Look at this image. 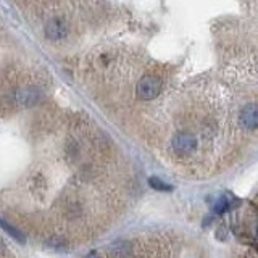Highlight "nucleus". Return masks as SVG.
I'll use <instances>...</instances> for the list:
<instances>
[{
	"mask_svg": "<svg viewBox=\"0 0 258 258\" xmlns=\"http://www.w3.org/2000/svg\"><path fill=\"white\" fill-rule=\"evenodd\" d=\"M240 123H242V126H245L247 129H250V131L256 129L258 113H256L255 103H248L247 107L242 108V111H240Z\"/></svg>",
	"mask_w": 258,
	"mask_h": 258,
	"instance_id": "nucleus-4",
	"label": "nucleus"
},
{
	"mask_svg": "<svg viewBox=\"0 0 258 258\" xmlns=\"http://www.w3.org/2000/svg\"><path fill=\"white\" fill-rule=\"evenodd\" d=\"M68 34V28L61 18H53L45 24V36L50 40H61Z\"/></svg>",
	"mask_w": 258,
	"mask_h": 258,
	"instance_id": "nucleus-2",
	"label": "nucleus"
},
{
	"mask_svg": "<svg viewBox=\"0 0 258 258\" xmlns=\"http://www.w3.org/2000/svg\"><path fill=\"white\" fill-rule=\"evenodd\" d=\"M173 147L177 153H189L196 147V137L189 133H177L173 139Z\"/></svg>",
	"mask_w": 258,
	"mask_h": 258,
	"instance_id": "nucleus-3",
	"label": "nucleus"
},
{
	"mask_svg": "<svg viewBox=\"0 0 258 258\" xmlns=\"http://www.w3.org/2000/svg\"><path fill=\"white\" fill-rule=\"evenodd\" d=\"M86 258H100V256H99V255H97L95 252H91V253H89V255H87Z\"/></svg>",
	"mask_w": 258,
	"mask_h": 258,
	"instance_id": "nucleus-9",
	"label": "nucleus"
},
{
	"mask_svg": "<svg viewBox=\"0 0 258 258\" xmlns=\"http://www.w3.org/2000/svg\"><path fill=\"white\" fill-rule=\"evenodd\" d=\"M16 100L21 105H36L40 100V91L36 87H26V89H21V91L16 92Z\"/></svg>",
	"mask_w": 258,
	"mask_h": 258,
	"instance_id": "nucleus-5",
	"label": "nucleus"
},
{
	"mask_svg": "<svg viewBox=\"0 0 258 258\" xmlns=\"http://www.w3.org/2000/svg\"><path fill=\"white\" fill-rule=\"evenodd\" d=\"M161 79L158 76L153 75H147L144 76L139 83H137V95L142 100H153L155 97H158V94L161 92Z\"/></svg>",
	"mask_w": 258,
	"mask_h": 258,
	"instance_id": "nucleus-1",
	"label": "nucleus"
},
{
	"mask_svg": "<svg viewBox=\"0 0 258 258\" xmlns=\"http://www.w3.org/2000/svg\"><path fill=\"white\" fill-rule=\"evenodd\" d=\"M226 208H228V200H226L224 197H221L220 200L216 202V205H215V212H218V213H223Z\"/></svg>",
	"mask_w": 258,
	"mask_h": 258,
	"instance_id": "nucleus-8",
	"label": "nucleus"
},
{
	"mask_svg": "<svg viewBox=\"0 0 258 258\" xmlns=\"http://www.w3.org/2000/svg\"><path fill=\"white\" fill-rule=\"evenodd\" d=\"M149 184L152 185L153 189L163 190V192H168V190H171V189H173L171 185H168L166 182H163L161 179H158V177H150V179H149Z\"/></svg>",
	"mask_w": 258,
	"mask_h": 258,
	"instance_id": "nucleus-6",
	"label": "nucleus"
},
{
	"mask_svg": "<svg viewBox=\"0 0 258 258\" xmlns=\"http://www.w3.org/2000/svg\"><path fill=\"white\" fill-rule=\"evenodd\" d=\"M0 226H2V228L5 229V231H8V232H10L12 234V236L16 239V240H20V242H24V236H23V234L18 231V229H15L13 228V226H10V224H8L7 221H4V220H0Z\"/></svg>",
	"mask_w": 258,
	"mask_h": 258,
	"instance_id": "nucleus-7",
	"label": "nucleus"
}]
</instances>
